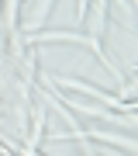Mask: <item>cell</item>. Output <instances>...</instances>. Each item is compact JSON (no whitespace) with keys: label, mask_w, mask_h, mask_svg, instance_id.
<instances>
[{"label":"cell","mask_w":138,"mask_h":156,"mask_svg":"<svg viewBox=\"0 0 138 156\" xmlns=\"http://www.w3.org/2000/svg\"><path fill=\"white\" fill-rule=\"evenodd\" d=\"M97 17H104V0H100V4H97ZM90 38L97 42V24H93V35H90Z\"/></svg>","instance_id":"cell-1"}]
</instances>
